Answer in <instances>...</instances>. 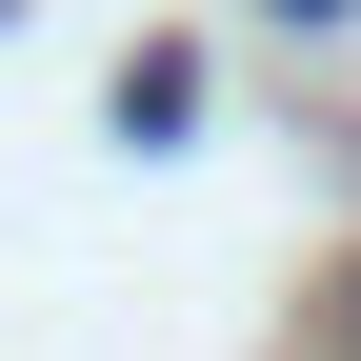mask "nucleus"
<instances>
[{
	"label": "nucleus",
	"mask_w": 361,
	"mask_h": 361,
	"mask_svg": "<svg viewBox=\"0 0 361 361\" xmlns=\"http://www.w3.org/2000/svg\"><path fill=\"white\" fill-rule=\"evenodd\" d=\"M341 361H361V281H341Z\"/></svg>",
	"instance_id": "1"
}]
</instances>
